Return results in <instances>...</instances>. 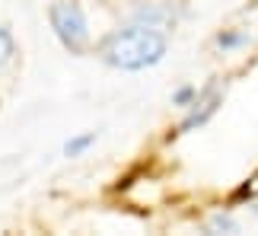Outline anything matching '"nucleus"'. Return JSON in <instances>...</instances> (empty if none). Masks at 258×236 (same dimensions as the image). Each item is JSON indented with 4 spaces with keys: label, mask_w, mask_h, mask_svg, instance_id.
Masks as SVG:
<instances>
[{
    "label": "nucleus",
    "mask_w": 258,
    "mask_h": 236,
    "mask_svg": "<svg viewBox=\"0 0 258 236\" xmlns=\"http://www.w3.org/2000/svg\"><path fill=\"white\" fill-rule=\"evenodd\" d=\"M166 51H169V42H166L160 29L134 23L108 38L102 48V57L105 64L118 67V71H144V67L160 64Z\"/></svg>",
    "instance_id": "1"
},
{
    "label": "nucleus",
    "mask_w": 258,
    "mask_h": 236,
    "mask_svg": "<svg viewBox=\"0 0 258 236\" xmlns=\"http://www.w3.org/2000/svg\"><path fill=\"white\" fill-rule=\"evenodd\" d=\"M48 16H51V29L54 35L61 38V45L67 51H83L86 42H89V26H86V16L80 4H74V0H54L51 10H48Z\"/></svg>",
    "instance_id": "2"
},
{
    "label": "nucleus",
    "mask_w": 258,
    "mask_h": 236,
    "mask_svg": "<svg viewBox=\"0 0 258 236\" xmlns=\"http://www.w3.org/2000/svg\"><path fill=\"white\" fill-rule=\"evenodd\" d=\"M217 105H220V90L214 86V90L207 93L204 99H195V109H191V115H188L185 122L178 125V131L185 134V131H195V128H201V125L207 122V118H211V115L217 112Z\"/></svg>",
    "instance_id": "3"
},
{
    "label": "nucleus",
    "mask_w": 258,
    "mask_h": 236,
    "mask_svg": "<svg viewBox=\"0 0 258 236\" xmlns=\"http://www.w3.org/2000/svg\"><path fill=\"white\" fill-rule=\"evenodd\" d=\"M249 45V32H239V29H223L220 35H217V48L220 51H236V48Z\"/></svg>",
    "instance_id": "4"
},
{
    "label": "nucleus",
    "mask_w": 258,
    "mask_h": 236,
    "mask_svg": "<svg viewBox=\"0 0 258 236\" xmlns=\"http://www.w3.org/2000/svg\"><path fill=\"white\" fill-rule=\"evenodd\" d=\"M166 19H169V13H163V10H156V7H137V13H134V23L150 26V29H163Z\"/></svg>",
    "instance_id": "5"
},
{
    "label": "nucleus",
    "mask_w": 258,
    "mask_h": 236,
    "mask_svg": "<svg viewBox=\"0 0 258 236\" xmlns=\"http://www.w3.org/2000/svg\"><path fill=\"white\" fill-rule=\"evenodd\" d=\"M96 144V131H86V134H77L64 144V156H83L89 147Z\"/></svg>",
    "instance_id": "6"
},
{
    "label": "nucleus",
    "mask_w": 258,
    "mask_h": 236,
    "mask_svg": "<svg viewBox=\"0 0 258 236\" xmlns=\"http://www.w3.org/2000/svg\"><path fill=\"white\" fill-rule=\"evenodd\" d=\"M13 54H16V45H13V35L7 32V29H0V67L13 61Z\"/></svg>",
    "instance_id": "7"
},
{
    "label": "nucleus",
    "mask_w": 258,
    "mask_h": 236,
    "mask_svg": "<svg viewBox=\"0 0 258 236\" xmlns=\"http://www.w3.org/2000/svg\"><path fill=\"white\" fill-rule=\"evenodd\" d=\"M211 230H214V233H236L239 227H236L233 217H226V214H217V217L211 220Z\"/></svg>",
    "instance_id": "8"
},
{
    "label": "nucleus",
    "mask_w": 258,
    "mask_h": 236,
    "mask_svg": "<svg viewBox=\"0 0 258 236\" xmlns=\"http://www.w3.org/2000/svg\"><path fill=\"white\" fill-rule=\"evenodd\" d=\"M195 99H198V90H195V86H182V90H175V96H172L175 105H195Z\"/></svg>",
    "instance_id": "9"
}]
</instances>
